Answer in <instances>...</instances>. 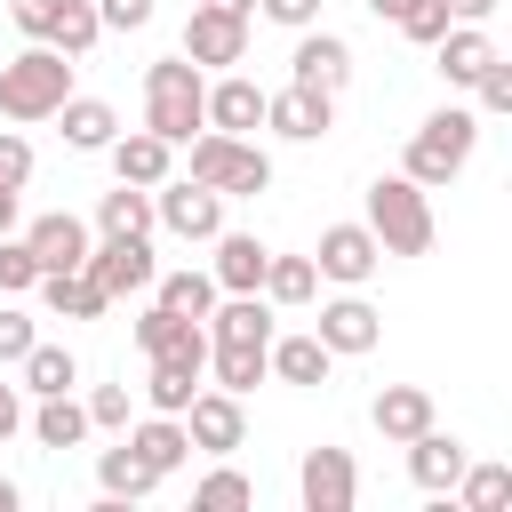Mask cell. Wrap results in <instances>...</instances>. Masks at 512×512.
Segmentation results:
<instances>
[{"mask_svg": "<svg viewBox=\"0 0 512 512\" xmlns=\"http://www.w3.org/2000/svg\"><path fill=\"white\" fill-rule=\"evenodd\" d=\"M144 128L168 144H192V128H208V80L192 56H160L144 72Z\"/></svg>", "mask_w": 512, "mask_h": 512, "instance_id": "obj_1", "label": "cell"}, {"mask_svg": "<svg viewBox=\"0 0 512 512\" xmlns=\"http://www.w3.org/2000/svg\"><path fill=\"white\" fill-rule=\"evenodd\" d=\"M64 96H72V56H64V48L32 40L24 56L0 64V112H8V120H56Z\"/></svg>", "mask_w": 512, "mask_h": 512, "instance_id": "obj_2", "label": "cell"}, {"mask_svg": "<svg viewBox=\"0 0 512 512\" xmlns=\"http://www.w3.org/2000/svg\"><path fill=\"white\" fill-rule=\"evenodd\" d=\"M368 232L384 256H424L432 248V200L416 176H376L368 184Z\"/></svg>", "mask_w": 512, "mask_h": 512, "instance_id": "obj_3", "label": "cell"}, {"mask_svg": "<svg viewBox=\"0 0 512 512\" xmlns=\"http://www.w3.org/2000/svg\"><path fill=\"white\" fill-rule=\"evenodd\" d=\"M472 144H480V112H464V104H448V112H432L416 136H408V168L400 176H416L424 192H440L464 160H472Z\"/></svg>", "mask_w": 512, "mask_h": 512, "instance_id": "obj_4", "label": "cell"}, {"mask_svg": "<svg viewBox=\"0 0 512 512\" xmlns=\"http://www.w3.org/2000/svg\"><path fill=\"white\" fill-rule=\"evenodd\" d=\"M192 184H208V192H224V200H232V192H264V184H272V160H264L248 136H224V128H216V136H192Z\"/></svg>", "mask_w": 512, "mask_h": 512, "instance_id": "obj_5", "label": "cell"}, {"mask_svg": "<svg viewBox=\"0 0 512 512\" xmlns=\"http://www.w3.org/2000/svg\"><path fill=\"white\" fill-rule=\"evenodd\" d=\"M104 296H128V288H152L160 280V264H152V240L144 232H104L96 248H88V264H80Z\"/></svg>", "mask_w": 512, "mask_h": 512, "instance_id": "obj_6", "label": "cell"}, {"mask_svg": "<svg viewBox=\"0 0 512 512\" xmlns=\"http://www.w3.org/2000/svg\"><path fill=\"white\" fill-rule=\"evenodd\" d=\"M152 216H160L176 240H216V232H224V192H208V184H192V176H184V184H168V176H160Z\"/></svg>", "mask_w": 512, "mask_h": 512, "instance_id": "obj_7", "label": "cell"}, {"mask_svg": "<svg viewBox=\"0 0 512 512\" xmlns=\"http://www.w3.org/2000/svg\"><path fill=\"white\" fill-rule=\"evenodd\" d=\"M184 440L192 448H208V456H232L240 440H248V416H240V392H192L184 400Z\"/></svg>", "mask_w": 512, "mask_h": 512, "instance_id": "obj_8", "label": "cell"}, {"mask_svg": "<svg viewBox=\"0 0 512 512\" xmlns=\"http://www.w3.org/2000/svg\"><path fill=\"white\" fill-rule=\"evenodd\" d=\"M264 128H280L288 144H320L328 128H336V96H320V88H280V96H264Z\"/></svg>", "mask_w": 512, "mask_h": 512, "instance_id": "obj_9", "label": "cell"}, {"mask_svg": "<svg viewBox=\"0 0 512 512\" xmlns=\"http://www.w3.org/2000/svg\"><path fill=\"white\" fill-rule=\"evenodd\" d=\"M296 496H304V512H352V496H360L352 456L344 448H312L304 472H296Z\"/></svg>", "mask_w": 512, "mask_h": 512, "instance_id": "obj_10", "label": "cell"}, {"mask_svg": "<svg viewBox=\"0 0 512 512\" xmlns=\"http://www.w3.org/2000/svg\"><path fill=\"white\" fill-rule=\"evenodd\" d=\"M312 264H320L328 280L360 288V280L384 264V248H376V232H368V224H328V232H320V248H312Z\"/></svg>", "mask_w": 512, "mask_h": 512, "instance_id": "obj_11", "label": "cell"}, {"mask_svg": "<svg viewBox=\"0 0 512 512\" xmlns=\"http://www.w3.org/2000/svg\"><path fill=\"white\" fill-rule=\"evenodd\" d=\"M136 344H144V360H192V368H208V328L184 320V312H168V304H152L136 320Z\"/></svg>", "mask_w": 512, "mask_h": 512, "instance_id": "obj_12", "label": "cell"}, {"mask_svg": "<svg viewBox=\"0 0 512 512\" xmlns=\"http://www.w3.org/2000/svg\"><path fill=\"white\" fill-rule=\"evenodd\" d=\"M184 56H192V64H240V56H248V16L192 8V24H184Z\"/></svg>", "mask_w": 512, "mask_h": 512, "instance_id": "obj_13", "label": "cell"}, {"mask_svg": "<svg viewBox=\"0 0 512 512\" xmlns=\"http://www.w3.org/2000/svg\"><path fill=\"white\" fill-rule=\"evenodd\" d=\"M24 248H32L40 272H80V264H88V224L56 208V216H40V224L24 232Z\"/></svg>", "mask_w": 512, "mask_h": 512, "instance_id": "obj_14", "label": "cell"}, {"mask_svg": "<svg viewBox=\"0 0 512 512\" xmlns=\"http://www.w3.org/2000/svg\"><path fill=\"white\" fill-rule=\"evenodd\" d=\"M400 448H408L416 488H432V496H440V488H456V472L472 464V456H464V440H456V432H440V424H424V432H416V440H400Z\"/></svg>", "mask_w": 512, "mask_h": 512, "instance_id": "obj_15", "label": "cell"}, {"mask_svg": "<svg viewBox=\"0 0 512 512\" xmlns=\"http://www.w3.org/2000/svg\"><path fill=\"white\" fill-rule=\"evenodd\" d=\"M344 80H352V48H344L336 32H312V24H304V40H296V88L336 96Z\"/></svg>", "mask_w": 512, "mask_h": 512, "instance_id": "obj_16", "label": "cell"}, {"mask_svg": "<svg viewBox=\"0 0 512 512\" xmlns=\"http://www.w3.org/2000/svg\"><path fill=\"white\" fill-rule=\"evenodd\" d=\"M264 264H272V248H264L256 232H224V240H216V272H208V280H216L224 296H256V288H264Z\"/></svg>", "mask_w": 512, "mask_h": 512, "instance_id": "obj_17", "label": "cell"}, {"mask_svg": "<svg viewBox=\"0 0 512 512\" xmlns=\"http://www.w3.org/2000/svg\"><path fill=\"white\" fill-rule=\"evenodd\" d=\"M104 152H112V176H120V184H144V192H152V184L168 176V160H176V144H168V136H152V128L112 136Z\"/></svg>", "mask_w": 512, "mask_h": 512, "instance_id": "obj_18", "label": "cell"}, {"mask_svg": "<svg viewBox=\"0 0 512 512\" xmlns=\"http://www.w3.org/2000/svg\"><path fill=\"white\" fill-rule=\"evenodd\" d=\"M328 352H368L376 336H384V320H376V304H360V296H336V304H320V328H312Z\"/></svg>", "mask_w": 512, "mask_h": 512, "instance_id": "obj_19", "label": "cell"}, {"mask_svg": "<svg viewBox=\"0 0 512 512\" xmlns=\"http://www.w3.org/2000/svg\"><path fill=\"white\" fill-rule=\"evenodd\" d=\"M328 360H336V352H328L320 336H272V344H264V368H272L280 384H328Z\"/></svg>", "mask_w": 512, "mask_h": 512, "instance_id": "obj_20", "label": "cell"}, {"mask_svg": "<svg viewBox=\"0 0 512 512\" xmlns=\"http://www.w3.org/2000/svg\"><path fill=\"white\" fill-rule=\"evenodd\" d=\"M368 416H376V432H384V440H416V432L432 424V392H424V384H384Z\"/></svg>", "mask_w": 512, "mask_h": 512, "instance_id": "obj_21", "label": "cell"}, {"mask_svg": "<svg viewBox=\"0 0 512 512\" xmlns=\"http://www.w3.org/2000/svg\"><path fill=\"white\" fill-rule=\"evenodd\" d=\"M432 48H440V72H448V80H464V88H472V80L496 64V40H488L480 24H448Z\"/></svg>", "mask_w": 512, "mask_h": 512, "instance_id": "obj_22", "label": "cell"}, {"mask_svg": "<svg viewBox=\"0 0 512 512\" xmlns=\"http://www.w3.org/2000/svg\"><path fill=\"white\" fill-rule=\"evenodd\" d=\"M208 128H224V136H240V128H264V88L256 80H216L208 88Z\"/></svg>", "mask_w": 512, "mask_h": 512, "instance_id": "obj_23", "label": "cell"}, {"mask_svg": "<svg viewBox=\"0 0 512 512\" xmlns=\"http://www.w3.org/2000/svg\"><path fill=\"white\" fill-rule=\"evenodd\" d=\"M56 120H64V144H72V152H104V144L120 136V112L96 104V96H64Z\"/></svg>", "mask_w": 512, "mask_h": 512, "instance_id": "obj_24", "label": "cell"}, {"mask_svg": "<svg viewBox=\"0 0 512 512\" xmlns=\"http://www.w3.org/2000/svg\"><path fill=\"white\" fill-rule=\"evenodd\" d=\"M208 344H272V312L256 296H224L208 304Z\"/></svg>", "mask_w": 512, "mask_h": 512, "instance_id": "obj_25", "label": "cell"}, {"mask_svg": "<svg viewBox=\"0 0 512 512\" xmlns=\"http://www.w3.org/2000/svg\"><path fill=\"white\" fill-rule=\"evenodd\" d=\"M128 448H136V456H144L160 480H168V472L192 456V440H184V416H152V424H136V432H128Z\"/></svg>", "mask_w": 512, "mask_h": 512, "instance_id": "obj_26", "label": "cell"}, {"mask_svg": "<svg viewBox=\"0 0 512 512\" xmlns=\"http://www.w3.org/2000/svg\"><path fill=\"white\" fill-rule=\"evenodd\" d=\"M32 432H40V448H80V440H88V408H80L72 392H40Z\"/></svg>", "mask_w": 512, "mask_h": 512, "instance_id": "obj_27", "label": "cell"}, {"mask_svg": "<svg viewBox=\"0 0 512 512\" xmlns=\"http://www.w3.org/2000/svg\"><path fill=\"white\" fill-rule=\"evenodd\" d=\"M96 480H104V496H112V504H120V496H152V488H160V472H152V464H144L128 440L96 456Z\"/></svg>", "mask_w": 512, "mask_h": 512, "instance_id": "obj_28", "label": "cell"}, {"mask_svg": "<svg viewBox=\"0 0 512 512\" xmlns=\"http://www.w3.org/2000/svg\"><path fill=\"white\" fill-rule=\"evenodd\" d=\"M40 288H48V312H64V320H96V312L112 304L88 272H40Z\"/></svg>", "mask_w": 512, "mask_h": 512, "instance_id": "obj_29", "label": "cell"}, {"mask_svg": "<svg viewBox=\"0 0 512 512\" xmlns=\"http://www.w3.org/2000/svg\"><path fill=\"white\" fill-rule=\"evenodd\" d=\"M96 232H152V192L144 184H120L96 200Z\"/></svg>", "mask_w": 512, "mask_h": 512, "instance_id": "obj_30", "label": "cell"}, {"mask_svg": "<svg viewBox=\"0 0 512 512\" xmlns=\"http://www.w3.org/2000/svg\"><path fill=\"white\" fill-rule=\"evenodd\" d=\"M312 288H320V264H312V256H272V264H264V296H272V304H304Z\"/></svg>", "mask_w": 512, "mask_h": 512, "instance_id": "obj_31", "label": "cell"}, {"mask_svg": "<svg viewBox=\"0 0 512 512\" xmlns=\"http://www.w3.org/2000/svg\"><path fill=\"white\" fill-rule=\"evenodd\" d=\"M208 360H216L224 392H256L264 384V344H208Z\"/></svg>", "mask_w": 512, "mask_h": 512, "instance_id": "obj_32", "label": "cell"}, {"mask_svg": "<svg viewBox=\"0 0 512 512\" xmlns=\"http://www.w3.org/2000/svg\"><path fill=\"white\" fill-rule=\"evenodd\" d=\"M16 368H24V392H72V376H80L64 344H32Z\"/></svg>", "mask_w": 512, "mask_h": 512, "instance_id": "obj_33", "label": "cell"}, {"mask_svg": "<svg viewBox=\"0 0 512 512\" xmlns=\"http://www.w3.org/2000/svg\"><path fill=\"white\" fill-rule=\"evenodd\" d=\"M144 392H152L160 416H184V400L200 392V368H192V360H152V384H144Z\"/></svg>", "mask_w": 512, "mask_h": 512, "instance_id": "obj_34", "label": "cell"}, {"mask_svg": "<svg viewBox=\"0 0 512 512\" xmlns=\"http://www.w3.org/2000/svg\"><path fill=\"white\" fill-rule=\"evenodd\" d=\"M456 496H464V512H496V504H512V472L504 464H464Z\"/></svg>", "mask_w": 512, "mask_h": 512, "instance_id": "obj_35", "label": "cell"}, {"mask_svg": "<svg viewBox=\"0 0 512 512\" xmlns=\"http://www.w3.org/2000/svg\"><path fill=\"white\" fill-rule=\"evenodd\" d=\"M160 304H168V312H184V320H208V304H216V280L184 264V272H168V280H160Z\"/></svg>", "mask_w": 512, "mask_h": 512, "instance_id": "obj_36", "label": "cell"}, {"mask_svg": "<svg viewBox=\"0 0 512 512\" xmlns=\"http://www.w3.org/2000/svg\"><path fill=\"white\" fill-rule=\"evenodd\" d=\"M96 32H104V24H96V8H88V0H64V8H56V32H48V48H64V56H88V48H96Z\"/></svg>", "mask_w": 512, "mask_h": 512, "instance_id": "obj_37", "label": "cell"}, {"mask_svg": "<svg viewBox=\"0 0 512 512\" xmlns=\"http://www.w3.org/2000/svg\"><path fill=\"white\" fill-rule=\"evenodd\" d=\"M192 504H200V512H240V504H256V488H248L232 464H216V472L192 488Z\"/></svg>", "mask_w": 512, "mask_h": 512, "instance_id": "obj_38", "label": "cell"}, {"mask_svg": "<svg viewBox=\"0 0 512 512\" xmlns=\"http://www.w3.org/2000/svg\"><path fill=\"white\" fill-rule=\"evenodd\" d=\"M0 288H8V296H16V288H40L32 248H24V240H8V232H0Z\"/></svg>", "mask_w": 512, "mask_h": 512, "instance_id": "obj_39", "label": "cell"}, {"mask_svg": "<svg viewBox=\"0 0 512 512\" xmlns=\"http://www.w3.org/2000/svg\"><path fill=\"white\" fill-rule=\"evenodd\" d=\"M80 408H88V424H104V432H120V424H128V384H96V392H88Z\"/></svg>", "mask_w": 512, "mask_h": 512, "instance_id": "obj_40", "label": "cell"}, {"mask_svg": "<svg viewBox=\"0 0 512 512\" xmlns=\"http://www.w3.org/2000/svg\"><path fill=\"white\" fill-rule=\"evenodd\" d=\"M0 184H8V192L32 184V144H24L16 128H0Z\"/></svg>", "mask_w": 512, "mask_h": 512, "instance_id": "obj_41", "label": "cell"}, {"mask_svg": "<svg viewBox=\"0 0 512 512\" xmlns=\"http://www.w3.org/2000/svg\"><path fill=\"white\" fill-rule=\"evenodd\" d=\"M56 8H64V0H8V16H16L24 40H48V32H56Z\"/></svg>", "mask_w": 512, "mask_h": 512, "instance_id": "obj_42", "label": "cell"}, {"mask_svg": "<svg viewBox=\"0 0 512 512\" xmlns=\"http://www.w3.org/2000/svg\"><path fill=\"white\" fill-rule=\"evenodd\" d=\"M472 88H480V112H512V64H504V56H496Z\"/></svg>", "mask_w": 512, "mask_h": 512, "instance_id": "obj_43", "label": "cell"}, {"mask_svg": "<svg viewBox=\"0 0 512 512\" xmlns=\"http://www.w3.org/2000/svg\"><path fill=\"white\" fill-rule=\"evenodd\" d=\"M400 32H408V40H424V48H432V40H440V32H448V8H440V0H416V8H408V16H400Z\"/></svg>", "mask_w": 512, "mask_h": 512, "instance_id": "obj_44", "label": "cell"}, {"mask_svg": "<svg viewBox=\"0 0 512 512\" xmlns=\"http://www.w3.org/2000/svg\"><path fill=\"white\" fill-rule=\"evenodd\" d=\"M96 24L104 32H136V24H152V0H96Z\"/></svg>", "mask_w": 512, "mask_h": 512, "instance_id": "obj_45", "label": "cell"}, {"mask_svg": "<svg viewBox=\"0 0 512 512\" xmlns=\"http://www.w3.org/2000/svg\"><path fill=\"white\" fill-rule=\"evenodd\" d=\"M32 344H40V336H32V320H24V312H0V360H24Z\"/></svg>", "mask_w": 512, "mask_h": 512, "instance_id": "obj_46", "label": "cell"}, {"mask_svg": "<svg viewBox=\"0 0 512 512\" xmlns=\"http://www.w3.org/2000/svg\"><path fill=\"white\" fill-rule=\"evenodd\" d=\"M256 8H264L272 24H296V32H304V24H320V0H256Z\"/></svg>", "mask_w": 512, "mask_h": 512, "instance_id": "obj_47", "label": "cell"}, {"mask_svg": "<svg viewBox=\"0 0 512 512\" xmlns=\"http://www.w3.org/2000/svg\"><path fill=\"white\" fill-rule=\"evenodd\" d=\"M448 8V24H488L496 16V0H440Z\"/></svg>", "mask_w": 512, "mask_h": 512, "instance_id": "obj_48", "label": "cell"}, {"mask_svg": "<svg viewBox=\"0 0 512 512\" xmlns=\"http://www.w3.org/2000/svg\"><path fill=\"white\" fill-rule=\"evenodd\" d=\"M24 424V400H16V384H0V440Z\"/></svg>", "mask_w": 512, "mask_h": 512, "instance_id": "obj_49", "label": "cell"}, {"mask_svg": "<svg viewBox=\"0 0 512 512\" xmlns=\"http://www.w3.org/2000/svg\"><path fill=\"white\" fill-rule=\"evenodd\" d=\"M368 8H376V24H400V16L416 8V0H368Z\"/></svg>", "mask_w": 512, "mask_h": 512, "instance_id": "obj_50", "label": "cell"}, {"mask_svg": "<svg viewBox=\"0 0 512 512\" xmlns=\"http://www.w3.org/2000/svg\"><path fill=\"white\" fill-rule=\"evenodd\" d=\"M200 8H224V16H248L256 0H200Z\"/></svg>", "mask_w": 512, "mask_h": 512, "instance_id": "obj_51", "label": "cell"}, {"mask_svg": "<svg viewBox=\"0 0 512 512\" xmlns=\"http://www.w3.org/2000/svg\"><path fill=\"white\" fill-rule=\"evenodd\" d=\"M8 224H16V192L0 184V232H8Z\"/></svg>", "mask_w": 512, "mask_h": 512, "instance_id": "obj_52", "label": "cell"}, {"mask_svg": "<svg viewBox=\"0 0 512 512\" xmlns=\"http://www.w3.org/2000/svg\"><path fill=\"white\" fill-rule=\"evenodd\" d=\"M0 512H16V480H0Z\"/></svg>", "mask_w": 512, "mask_h": 512, "instance_id": "obj_53", "label": "cell"}]
</instances>
